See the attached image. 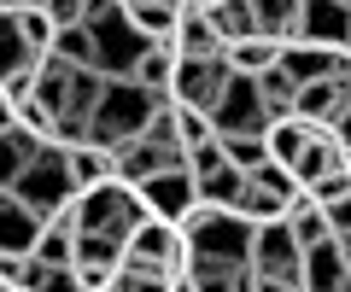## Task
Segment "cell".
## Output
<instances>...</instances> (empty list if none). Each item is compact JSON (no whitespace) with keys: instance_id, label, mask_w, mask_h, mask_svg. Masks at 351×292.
<instances>
[{"instance_id":"7c38bea8","label":"cell","mask_w":351,"mask_h":292,"mask_svg":"<svg viewBox=\"0 0 351 292\" xmlns=\"http://www.w3.org/2000/svg\"><path fill=\"white\" fill-rule=\"evenodd\" d=\"M135 199L147 204V216L152 222H176V228H182V216L193 211V176L188 170H164V176H152V181H141L135 187Z\"/></svg>"},{"instance_id":"9c48e42d","label":"cell","mask_w":351,"mask_h":292,"mask_svg":"<svg viewBox=\"0 0 351 292\" xmlns=\"http://www.w3.org/2000/svg\"><path fill=\"white\" fill-rule=\"evenodd\" d=\"M351 12L339 0H299V18H293V41L287 47H316V53H346L351 36Z\"/></svg>"},{"instance_id":"30bf717a","label":"cell","mask_w":351,"mask_h":292,"mask_svg":"<svg viewBox=\"0 0 351 292\" xmlns=\"http://www.w3.org/2000/svg\"><path fill=\"white\" fill-rule=\"evenodd\" d=\"M263 129H269V117L258 105V88L246 77H228L223 100L211 105V135H263Z\"/></svg>"},{"instance_id":"1f68e13d","label":"cell","mask_w":351,"mask_h":292,"mask_svg":"<svg viewBox=\"0 0 351 292\" xmlns=\"http://www.w3.org/2000/svg\"><path fill=\"white\" fill-rule=\"evenodd\" d=\"M41 12H47L53 36H59V29H82L88 24V0H53V6H41Z\"/></svg>"},{"instance_id":"ffe728a7","label":"cell","mask_w":351,"mask_h":292,"mask_svg":"<svg viewBox=\"0 0 351 292\" xmlns=\"http://www.w3.org/2000/svg\"><path fill=\"white\" fill-rule=\"evenodd\" d=\"M199 12H205V24H211V36L223 41V47L258 36V29H252V0H211V6H199Z\"/></svg>"},{"instance_id":"52a82bcc","label":"cell","mask_w":351,"mask_h":292,"mask_svg":"<svg viewBox=\"0 0 351 292\" xmlns=\"http://www.w3.org/2000/svg\"><path fill=\"white\" fill-rule=\"evenodd\" d=\"M223 88H228V64L223 59H176V77H170V94L164 100L182 105V111L211 117V105L223 100Z\"/></svg>"},{"instance_id":"9a60e30c","label":"cell","mask_w":351,"mask_h":292,"mask_svg":"<svg viewBox=\"0 0 351 292\" xmlns=\"http://www.w3.org/2000/svg\"><path fill=\"white\" fill-rule=\"evenodd\" d=\"M123 24L135 29L147 47H170L176 24H182V6H176V0H123Z\"/></svg>"},{"instance_id":"8fae6325","label":"cell","mask_w":351,"mask_h":292,"mask_svg":"<svg viewBox=\"0 0 351 292\" xmlns=\"http://www.w3.org/2000/svg\"><path fill=\"white\" fill-rule=\"evenodd\" d=\"M299 292H351V245L322 240L299 252Z\"/></svg>"},{"instance_id":"4dcf8cb0","label":"cell","mask_w":351,"mask_h":292,"mask_svg":"<svg viewBox=\"0 0 351 292\" xmlns=\"http://www.w3.org/2000/svg\"><path fill=\"white\" fill-rule=\"evenodd\" d=\"M18 36H24V47L36 53V59H47L53 24H47V12H41V6H18Z\"/></svg>"},{"instance_id":"ac0fdd59","label":"cell","mask_w":351,"mask_h":292,"mask_svg":"<svg viewBox=\"0 0 351 292\" xmlns=\"http://www.w3.org/2000/svg\"><path fill=\"white\" fill-rule=\"evenodd\" d=\"M176 59H223V41L211 36L199 6H182V24H176V41H170Z\"/></svg>"},{"instance_id":"2e32d148","label":"cell","mask_w":351,"mask_h":292,"mask_svg":"<svg viewBox=\"0 0 351 292\" xmlns=\"http://www.w3.org/2000/svg\"><path fill=\"white\" fill-rule=\"evenodd\" d=\"M36 53L24 47V36H18V6H0V88L18 77H36Z\"/></svg>"},{"instance_id":"cb8c5ba5","label":"cell","mask_w":351,"mask_h":292,"mask_svg":"<svg viewBox=\"0 0 351 292\" xmlns=\"http://www.w3.org/2000/svg\"><path fill=\"white\" fill-rule=\"evenodd\" d=\"M41 152V140H29L24 129H6L0 135V193H12V181L24 176V164Z\"/></svg>"},{"instance_id":"836d02e7","label":"cell","mask_w":351,"mask_h":292,"mask_svg":"<svg viewBox=\"0 0 351 292\" xmlns=\"http://www.w3.org/2000/svg\"><path fill=\"white\" fill-rule=\"evenodd\" d=\"M252 292H299V287H276V280H252Z\"/></svg>"},{"instance_id":"6da1fadb","label":"cell","mask_w":351,"mask_h":292,"mask_svg":"<svg viewBox=\"0 0 351 292\" xmlns=\"http://www.w3.org/2000/svg\"><path fill=\"white\" fill-rule=\"evenodd\" d=\"M141 222H147V204L123 181H106V187H88L71 199V234H82V240H106V245L123 252V240Z\"/></svg>"},{"instance_id":"8992f818","label":"cell","mask_w":351,"mask_h":292,"mask_svg":"<svg viewBox=\"0 0 351 292\" xmlns=\"http://www.w3.org/2000/svg\"><path fill=\"white\" fill-rule=\"evenodd\" d=\"M182 234H188V252L199 263H246L252 252V222H240L228 211H205V204H193L182 216Z\"/></svg>"},{"instance_id":"e575fe53","label":"cell","mask_w":351,"mask_h":292,"mask_svg":"<svg viewBox=\"0 0 351 292\" xmlns=\"http://www.w3.org/2000/svg\"><path fill=\"white\" fill-rule=\"evenodd\" d=\"M6 129H12V111H6V105H0V135H6Z\"/></svg>"},{"instance_id":"83f0119b","label":"cell","mask_w":351,"mask_h":292,"mask_svg":"<svg viewBox=\"0 0 351 292\" xmlns=\"http://www.w3.org/2000/svg\"><path fill=\"white\" fill-rule=\"evenodd\" d=\"M246 187H258V193H269V199H276L281 211H287V204L299 199V181H293V176H287V170H281V164H269V158H263L258 170H246Z\"/></svg>"},{"instance_id":"3957f363","label":"cell","mask_w":351,"mask_h":292,"mask_svg":"<svg viewBox=\"0 0 351 292\" xmlns=\"http://www.w3.org/2000/svg\"><path fill=\"white\" fill-rule=\"evenodd\" d=\"M158 105H164L158 94L135 88V82H106V88H100V105H94V117H88V146L117 152L123 140H135L141 129L152 123Z\"/></svg>"},{"instance_id":"4fadbf2b","label":"cell","mask_w":351,"mask_h":292,"mask_svg":"<svg viewBox=\"0 0 351 292\" xmlns=\"http://www.w3.org/2000/svg\"><path fill=\"white\" fill-rule=\"evenodd\" d=\"M276 70L293 88H311V82H351V59L346 53H316V47H281Z\"/></svg>"},{"instance_id":"d590c367","label":"cell","mask_w":351,"mask_h":292,"mask_svg":"<svg viewBox=\"0 0 351 292\" xmlns=\"http://www.w3.org/2000/svg\"><path fill=\"white\" fill-rule=\"evenodd\" d=\"M0 105H6V100H0Z\"/></svg>"},{"instance_id":"d4e9b609","label":"cell","mask_w":351,"mask_h":292,"mask_svg":"<svg viewBox=\"0 0 351 292\" xmlns=\"http://www.w3.org/2000/svg\"><path fill=\"white\" fill-rule=\"evenodd\" d=\"M252 88H258V105H263V117H269V123H287V117H293V94H299V88H293L281 70H263Z\"/></svg>"},{"instance_id":"d6a6232c","label":"cell","mask_w":351,"mask_h":292,"mask_svg":"<svg viewBox=\"0 0 351 292\" xmlns=\"http://www.w3.org/2000/svg\"><path fill=\"white\" fill-rule=\"evenodd\" d=\"M106 292H170V287H158V280H147V275H129V269H117Z\"/></svg>"},{"instance_id":"d6986e66","label":"cell","mask_w":351,"mask_h":292,"mask_svg":"<svg viewBox=\"0 0 351 292\" xmlns=\"http://www.w3.org/2000/svg\"><path fill=\"white\" fill-rule=\"evenodd\" d=\"M276 59H281V41H263V36H246L234 47H223L228 77H246V82H258L263 70H276Z\"/></svg>"},{"instance_id":"484cf974","label":"cell","mask_w":351,"mask_h":292,"mask_svg":"<svg viewBox=\"0 0 351 292\" xmlns=\"http://www.w3.org/2000/svg\"><path fill=\"white\" fill-rule=\"evenodd\" d=\"M36 263H64L71 269V211L64 216H53V222H41V234H36Z\"/></svg>"},{"instance_id":"7402d4cb","label":"cell","mask_w":351,"mask_h":292,"mask_svg":"<svg viewBox=\"0 0 351 292\" xmlns=\"http://www.w3.org/2000/svg\"><path fill=\"white\" fill-rule=\"evenodd\" d=\"M281 228H287V240L299 245V252H311V245H322V240H328V216H322V211H316V204L299 193V199L281 211Z\"/></svg>"},{"instance_id":"4316f807","label":"cell","mask_w":351,"mask_h":292,"mask_svg":"<svg viewBox=\"0 0 351 292\" xmlns=\"http://www.w3.org/2000/svg\"><path fill=\"white\" fill-rule=\"evenodd\" d=\"M18 292H82V287H76V275H71L64 263H36V257H29Z\"/></svg>"},{"instance_id":"f546056e","label":"cell","mask_w":351,"mask_h":292,"mask_svg":"<svg viewBox=\"0 0 351 292\" xmlns=\"http://www.w3.org/2000/svg\"><path fill=\"white\" fill-rule=\"evenodd\" d=\"M170 129H176V146H182V158H188L193 146H205V140H217V135H211V117L182 111V105H170Z\"/></svg>"},{"instance_id":"ba28073f","label":"cell","mask_w":351,"mask_h":292,"mask_svg":"<svg viewBox=\"0 0 351 292\" xmlns=\"http://www.w3.org/2000/svg\"><path fill=\"white\" fill-rule=\"evenodd\" d=\"M252 280H276V287H299V245L287 240L281 222H263L252 228V252H246Z\"/></svg>"},{"instance_id":"5bb4252c","label":"cell","mask_w":351,"mask_h":292,"mask_svg":"<svg viewBox=\"0 0 351 292\" xmlns=\"http://www.w3.org/2000/svg\"><path fill=\"white\" fill-rule=\"evenodd\" d=\"M287 176L299 181V193H311L316 181H328V176H351V146L346 140H328V135H311L304 152H299V164H293Z\"/></svg>"},{"instance_id":"603a6c76","label":"cell","mask_w":351,"mask_h":292,"mask_svg":"<svg viewBox=\"0 0 351 292\" xmlns=\"http://www.w3.org/2000/svg\"><path fill=\"white\" fill-rule=\"evenodd\" d=\"M170 77H176V53L170 47H147L135 59V70H129V82H135V88H147V94H170Z\"/></svg>"},{"instance_id":"e0dca14e","label":"cell","mask_w":351,"mask_h":292,"mask_svg":"<svg viewBox=\"0 0 351 292\" xmlns=\"http://www.w3.org/2000/svg\"><path fill=\"white\" fill-rule=\"evenodd\" d=\"M36 234H41V222L12 193H0V257H29L36 252Z\"/></svg>"},{"instance_id":"7a4b0ae2","label":"cell","mask_w":351,"mask_h":292,"mask_svg":"<svg viewBox=\"0 0 351 292\" xmlns=\"http://www.w3.org/2000/svg\"><path fill=\"white\" fill-rule=\"evenodd\" d=\"M188 234L176 228V222H141L135 234L123 240V252H117V269H129V275H147L158 280V287H176V280L188 275Z\"/></svg>"},{"instance_id":"f1b7e54d","label":"cell","mask_w":351,"mask_h":292,"mask_svg":"<svg viewBox=\"0 0 351 292\" xmlns=\"http://www.w3.org/2000/svg\"><path fill=\"white\" fill-rule=\"evenodd\" d=\"M217 152H223V164L228 170H258L263 164V135H217Z\"/></svg>"},{"instance_id":"277c9868","label":"cell","mask_w":351,"mask_h":292,"mask_svg":"<svg viewBox=\"0 0 351 292\" xmlns=\"http://www.w3.org/2000/svg\"><path fill=\"white\" fill-rule=\"evenodd\" d=\"M82 29H88V47H94V77L129 82V70H135V59L147 53V41L123 24V6H112V0H88V24Z\"/></svg>"},{"instance_id":"44dd1931","label":"cell","mask_w":351,"mask_h":292,"mask_svg":"<svg viewBox=\"0 0 351 292\" xmlns=\"http://www.w3.org/2000/svg\"><path fill=\"white\" fill-rule=\"evenodd\" d=\"M64 176H71V193L106 187L112 181V152H100V146H71L64 152Z\"/></svg>"},{"instance_id":"5b68a950","label":"cell","mask_w":351,"mask_h":292,"mask_svg":"<svg viewBox=\"0 0 351 292\" xmlns=\"http://www.w3.org/2000/svg\"><path fill=\"white\" fill-rule=\"evenodd\" d=\"M12 199L24 204L36 222H53V216L71 211L76 193H71V176H64V152L59 146H41V152L24 164V176L12 181Z\"/></svg>"}]
</instances>
